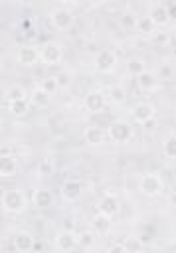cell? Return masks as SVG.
Here are the masks:
<instances>
[{
  "label": "cell",
  "instance_id": "19",
  "mask_svg": "<svg viewBox=\"0 0 176 253\" xmlns=\"http://www.w3.org/2000/svg\"><path fill=\"white\" fill-rule=\"evenodd\" d=\"M30 101H32L34 107H47V105L51 103V95H47L44 89L36 87V89L32 91V95H30Z\"/></svg>",
  "mask_w": 176,
  "mask_h": 253
},
{
  "label": "cell",
  "instance_id": "4",
  "mask_svg": "<svg viewBox=\"0 0 176 253\" xmlns=\"http://www.w3.org/2000/svg\"><path fill=\"white\" fill-rule=\"evenodd\" d=\"M40 59L45 65H57L63 59V45L59 42H47L42 49H40Z\"/></svg>",
  "mask_w": 176,
  "mask_h": 253
},
{
  "label": "cell",
  "instance_id": "22",
  "mask_svg": "<svg viewBox=\"0 0 176 253\" xmlns=\"http://www.w3.org/2000/svg\"><path fill=\"white\" fill-rule=\"evenodd\" d=\"M140 34H154L156 32V26L150 22V18L148 16H138L136 18V26H134Z\"/></svg>",
  "mask_w": 176,
  "mask_h": 253
},
{
  "label": "cell",
  "instance_id": "24",
  "mask_svg": "<svg viewBox=\"0 0 176 253\" xmlns=\"http://www.w3.org/2000/svg\"><path fill=\"white\" fill-rule=\"evenodd\" d=\"M162 152L166 154V158H174L176 156V134L170 132L166 136V140L162 142Z\"/></svg>",
  "mask_w": 176,
  "mask_h": 253
},
{
  "label": "cell",
  "instance_id": "15",
  "mask_svg": "<svg viewBox=\"0 0 176 253\" xmlns=\"http://www.w3.org/2000/svg\"><path fill=\"white\" fill-rule=\"evenodd\" d=\"M18 172V160L14 154H0V176L10 178Z\"/></svg>",
  "mask_w": 176,
  "mask_h": 253
},
{
  "label": "cell",
  "instance_id": "2",
  "mask_svg": "<svg viewBox=\"0 0 176 253\" xmlns=\"http://www.w3.org/2000/svg\"><path fill=\"white\" fill-rule=\"evenodd\" d=\"M138 190H140L144 196L154 198V196L162 194V190H164V180H162V176H158L156 172L142 174V176H140V182H138Z\"/></svg>",
  "mask_w": 176,
  "mask_h": 253
},
{
  "label": "cell",
  "instance_id": "25",
  "mask_svg": "<svg viewBox=\"0 0 176 253\" xmlns=\"http://www.w3.org/2000/svg\"><path fill=\"white\" fill-rule=\"evenodd\" d=\"M109 99H111V103H117V105L125 103V101H127V91H125V87H121V85L111 87V89H109Z\"/></svg>",
  "mask_w": 176,
  "mask_h": 253
},
{
  "label": "cell",
  "instance_id": "6",
  "mask_svg": "<svg viewBox=\"0 0 176 253\" xmlns=\"http://www.w3.org/2000/svg\"><path fill=\"white\" fill-rule=\"evenodd\" d=\"M117 65V53L113 49H101L95 55V67L101 73H111Z\"/></svg>",
  "mask_w": 176,
  "mask_h": 253
},
{
  "label": "cell",
  "instance_id": "11",
  "mask_svg": "<svg viewBox=\"0 0 176 253\" xmlns=\"http://www.w3.org/2000/svg\"><path fill=\"white\" fill-rule=\"evenodd\" d=\"M146 16L150 18V22H152L156 28H158V26L168 24V20H170V14H168V10H166V6H164V4H152Z\"/></svg>",
  "mask_w": 176,
  "mask_h": 253
},
{
  "label": "cell",
  "instance_id": "29",
  "mask_svg": "<svg viewBox=\"0 0 176 253\" xmlns=\"http://www.w3.org/2000/svg\"><path fill=\"white\" fill-rule=\"evenodd\" d=\"M123 247L127 249V253H138L142 249V243L138 241V237H127L123 241Z\"/></svg>",
  "mask_w": 176,
  "mask_h": 253
},
{
  "label": "cell",
  "instance_id": "13",
  "mask_svg": "<svg viewBox=\"0 0 176 253\" xmlns=\"http://www.w3.org/2000/svg\"><path fill=\"white\" fill-rule=\"evenodd\" d=\"M38 59H40V51L34 45H22L18 49V55H16V61L18 63H22V65H34Z\"/></svg>",
  "mask_w": 176,
  "mask_h": 253
},
{
  "label": "cell",
  "instance_id": "26",
  "mask_svg": "<svg viewBox=\"0 0 176 253\" xmlns=\"http://www.w3.org/2000/svg\"><path fill=\"white\" fill-rule=\"evenodd\" d=\"M95 239H97V235H95V231H91V229H85V231H81V235H77V245H81V247H93L95 245Z\"/></svg>",
  "mask_w": 176,
  "mask_h": 253
},
{
  "label": "cell",
  "instance_id": "20",
  "mask_svg": "<svg viewBox=\"0 0 176 253\" xmlns=\"http://www.w3.org/2000/svg\"><path fill=\"white\" fill-rule=\"evenodd\" d=\"M136 83H138V87H140L142 91H150V89H154V85H156L154 73H150V71H142V73L136 77Z\"/></svg>",
  "mask_w": 176,
  "mask_h": 253
},
{
  "label": "cell",
  "instance_id": "5",
  "mask_svg": "<svg viewBox=\"0 0 176 253\" xmlns=\"http://www.w3.org/2000/svg\"><path fill=\"white\" fill-rule=\"evenodd\" d=\"M49 22H51V26L57 28V30H67V28L73 24V12H71L69 8H65V6H59V8L51 10Z\"/></svg>",
  "mask_w": 176,
  "mask_h": 253
},
{
  "label": "cell",
  "instance_id": "27",
  "mask_svg": "<svg viewBox=\"0 0 176 253\" xmlns=\"http://www.w3.org/2000/svg\"><path fill=\"white\" fill-rule=\"evenodd\" d=\"M6 99H8V103H14V101H20V99H26V93L20 85H12V87L6 89Z\"/></svg>",
  "mask_w": 176,
  "mask_h": 253
},
{
  "label": "cell",
  "instance_id": "31",
  "mask_svg": "<svg viewBox=\"0 0 176 253\" xmlns=\"http://www.w3.org/2000/svg\"><path fill=\"white\" fill-rule=\"evenodd\" d=\"M53 77H55V81H57V87H67L69 81H71V73H69V71H61V73H57V75H53Z\"/></svg>",
  "mask_w": 176,
  "mask_h": 253
},
{
  "label": "cell",
  "instance_id": "1",
  "mask_svg": "<svg viewBox=\"0 0 176 253\" xmlns=\"http://www.w3.org/2000/svg\"><path fill=\"white\" fill-rule=\"evenodd\" d=\"M0 204H2V208H4L6 211H10V213H20V211H24V208H26V196H24V192L18 190V188H6V190L2 192Z\"/></svg>",
  "mask_w": 176,
  "mask_h": 253
},
{
  "label": "cell",
  "instance_id": "33",
  "mask_svg": "<svg viewBox=\"0 0 176 253\" xmlns=\"http://www.w3.org/2000/svg\"><path fill=\"white\" fill-rule=\"evenodd\" d=\"M38 172H40V174H44V176L53 172V164L49 162V158H44V160L40 162V168H38Z\"/></svg>",
  "mask_w": 176,
  "mask_h": 253
},
{
  "label": "cell",
  "instance_id": "10",
  "mask_svg": "<svg viewBox=\"0 0 176 253\" xmlns=\"http://www.w3.org/2000/svg\"><path fill=\"white\" fill-rule=\"evenodd\" d=\"M81 192H83V186L79 180H65L63 186H61V196L63 200L67 202H75L81 198Z\"/></svg>",
  "mask_w": 176,
  "mask_h": 253
},
{
  "label": "cell",
  "instance_id": "30",
  "mask_svg": "<svg viewBox=\"0 0 176 253\" xmlns=\"http://www.w3.org/2000/svg\"><path fill=\"white\" fill-rule=\"evenodd\" d=\"M10 111H12L16 117H22V115H26V111H28V101H26V99H20V101H14V103H10Z\"/></svg>",
  "mask_w": 176,
  "mask_h": 253
},
{
  "label": "cell",
  "instance_id": "16",
  "mask_svg": "<svg viewBox=\"0 0 176 253\" xmlns=\"http://www.w3.org/2000/svg\"><path fill=\"white\" fill-rule=\"evenodd\" d=\"M103 138H105L103 126H99V125H89V126H85V130H83V140H85L87 144H101Z\"/></svg>",
  "mask_w": 176,
  "mask_h": 253
},
{
  "label": "cell",
  "instance_id": "23",
  "mask_svg": "<svg viewBox=\"0 0 176 253\" xmlns=\"http://www.w3.org/2000/svg\"><path fill=\"white\" fill-rule=\"evenodd\" d=\"M127 71H129L131 75L138 77L142 71H146V69H144V61H142L140 57H131V59L127 61Z\"/></svg>",
  "mask_w": 176,
  "mask_h": 253
},
{
  "label": "cell",
  "instance_id": "28",
  "mask_svg": "<svg viewBox=\"0 0 176 253\" xmlns=\"http://www.w3.org/2000/svg\"><path fill=\"white\" fill-rule=\"evenodd\" d=\"M40 89H44L47 95H53L59 87H57V81H55V77H45V79H42V83L38 85Z\"/></svg>",
  "mask_w": 176,
  "mask_h": 253
},
{
  "label": "cell",
  "instance_id": "18",
  "mask_svg": "<svg viewBox=\"0 0 176 253\" xmlns=\"http://www.w3.org/2000/svg\"><path fill=\"white\" fill-rule=\"evenodd\" d=\"M111 219H113V217H109V215L97 213V215L93 217V221H91V225H93V229H91V231H95V235L107 233V231L111 229Z\"/></svg>",
  "mask_w": 176,
  "mask_h": 253
},
{
  "label": "cell",
  "instance_id": "21",
  "mask_svg": "<svg viewBox=\"0 0 176 253\" xmlns=\"http://www.w3.org/2000/svg\"><path fill=\"white\" fill-rule=\"evenodd\" d=\"M136 14L132 12V10H127V12H123L121 16H119V24H121V28H125V30H132L134 26H136Z\"/></svg>",
  "mask_w": 176,
  "mask_h": 253
},
{
  "label": "cell",
  "instance_id": "32",
  "mask_svg": "<svg viewBox=\"0 0 176 253\" xmlns=\"http://www.w3.org/2000/svg\"><path fill=\"white\" fill-rule=\"evenodd\" d=\"M158 73H160V79H172L174 69H172V65H170V63H160Z\"/></svg>",
  "mask_w": 176,
  "mask_h": 253
},
{
  "label": "cell",
  "instance_id": "35",
  "mask_svg": "<svg viewBox=\"0 0 176 253\" xmlns=\"http://www.w3.org/2000/svg\"><path fill=\"white\" fill-rule=\"evenodd\" d=\"M107 253H127V249L123 247V243H113V245L107 249Z\"/></svg>",
  "mask_w": 176,
  "mask_h": 253
},
{
  "label": "cell",
  "instance_id": "3",
  "mask_svg": "<svg viewBox=\"0 0 176 253\" xmlns=\"http://www.w3.org/2000/svg\"><path fill=\"white\" fill-rule=\"evenodd\" d=\"M113 142H127L131 136H132V126L127 123V121H123V119H117V121H113V123H109V126H107V132H105Z\"/></svg>",
  "mask_w": 176,
  "mask_h": 253
},
{
  "label": "cell",
  "instance_id": "14",
  "mask_svg": "<svg viewBox=\"0 0 176 253\" xmlns=\"http://www.w3.org/2000/svg\"><path fill=\"white\" fill-rule=\"evenodd\" d=\"M32 202H34L36 208L45 210V208H49V206L53 204V194H51V190H47V188H38V190H34V194H32Z\"/></svg>",
  "mask_w": 176,
  "mask_h": 253
},
{
  "label": "cell",
  "instance_id": "36",
  "mask_svg": "<svg viewBox=\"0 0 176 253\" xmlns=\"http://www.w3.org/2000/svg\"><path fill=\"white\" fill-rule=\"evenodd\" d=\"M73 229H75L73 219H71V217H65V219H63V231H73Z\"/></svg>",
  "mask_w": 176,
  "mask_h": 253
},
{
  "label": "cell",
  "instance_id": "8",
  "mask_svg": "<svg viewBox=\"0 0 176 253\" xmlns=\"http://www.w3.org/2000/svg\"><path fill=\"white\" fill-rule=\"evenodd\" d=\"M131 115H132V121H134V123L144 125V123H148V121L154 119V107H152L150 103H136V105L132 107Z\"/></svg>",
  "mask_w": 176,
  "mask_h": 253
},
{
  "label": "cell",
  "instance_id": "9",
  "mask_svg": "<svg viewBox=\"0 0 176 253\" xmlns=\"http://www.w3.org/2000/svg\"><path fill=\"white\" fill-rule=\"evenodd\" d=\"M85 109L87 111H91V113H101L103 109H105V103H107V99H105V95L99 91V89H93V91H89L87 95H85Z\"/></svg>",
  "mask_w": 176,
  "mask_h": 253
},
{
  "label": "cell",
  "instance_id": "7",
  "mask_svg": "<svg viewBox=\"0 0 176 253\" xmlns=\"http://www.w3.org/2000/svg\"><path fill=\"white\" fill-rule=\"evenodd\" d=\"M97 208H99V213L113 217V215L119 211V198H117L113 192H107V194H103V196H101V200H99Z\"/></svg>",
  "mask_w": 176,
  "mask_h": 253
},
{
  "label": "cell",
  "instance_id": "12",
  "mask_svg": "<svg viewBox=\"0 0 176 253\" xmlns=\"http://www.w3.org/2000/svg\"><path fill=\"white\" fill-rule=\"evenodd\" d=\"M55 245H57V249H61V251H71V249H75L77 247V235H75V231H59L57 235H55Z\"/></svg>",
  "mask_w": 176,
  "mask_h": 253
},
{
  "label": "cell",
  "instance_id": "17",
  "mask_svg": "<svg viewBox=\"0 0 176 253\" xmlns=\"http://www.w3.org/2000/svg\"><path fill=\"white\" fill-rule=\"evenodd\" d=\"M14 247L18 249V251H32L34 249V237H32V233H28V231H18L16 235H14Z\"/></svg>",
  "mask_w": 176,
  "mask_h": 253
},
{
  "label": "cell",
  "instance_id": "34",
  "mask_svg": "<svg viewBox=\"0 0 176 253\" xmlns=\"http://www.w3.org/2000/svg\"><path fill=\"white\" fill-rule=\"evenodd\" d=\"M154 36V40H156V43H160V45H164V43H168V32H154L152 34Z\"/></svg>",
  "mask_w": 176,
  "mask_h": 253
}]
</instances>
